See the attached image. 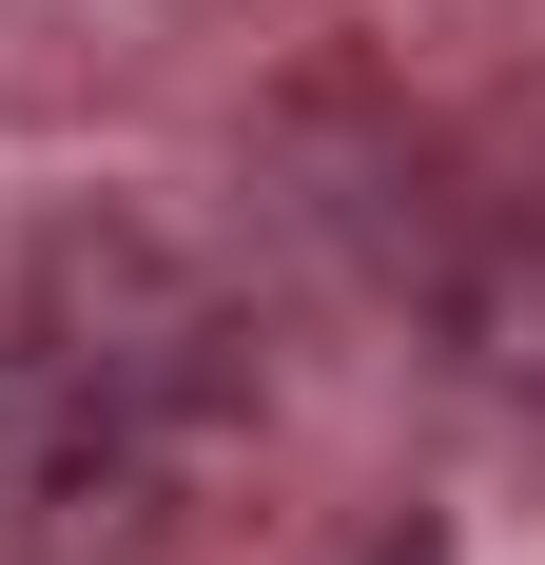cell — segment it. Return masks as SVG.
I'll return each instance as SVG.
<instances>
[{
    "label": "cell",
    "mask_w": 545,
    "mask_h": 565,
    "mask_svg": "<svg viewBox=\"0 0 545 565\" xmlns=\"http://www.w3.org/2000/svg\"><path fill=\"white\" fill-rule=\"evenodd\" d=\"M234 409L215 312L157 274V254H40L20 332H0V488L20 508H157L175 449Z\"/></svg>",
    "instance_id": "cell-1"
},
{
    "label": "cell",
    "mask_w": 545,
    "mask_h": 565,
    "mask_svg": "<svg viewBox=\"0 0 545 565\" xmlns=\"http://www.w3.org/2000/svg\"><path fill=\"white\" fill-rule=\"evenodd\" d=\"M448 351H468L488 391H526V409H545V234H506L488 274H448Z\"/></svg>",
    "instance_id": "cell-2"
}]
</instances>
